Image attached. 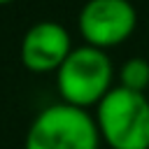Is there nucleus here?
Wrapping results in <instances>:
<instances>
[{
  "instance_id": "obj_1",
  "label": "nucleus",
  "mask_w": 149,
  "mask_h": 149,
  "mask_svg": "<svg viewBox=\"0 0 149 149\" xmlns=\"http://www.w3.org/2000/svg\"><path fill=\"white\" fill-rule=\"evenodd\" d=\"M100 142L95 116L88 109L54 102L30 121L23 149H98Z\"/></svg>"
},
{
  "instance_id": "obj_2",
  "label": "nucleus",
  "mask_w": 149,
  "mask_h": 149,
  "mask_svg": "<svg viewBox=\"0 0 149 149\" xmlns=\"http://www.w3.org/2000/svg\"><path fill=\"white\" fill-rule=\"evenodd\" d=\"M95 123L109 149H149V100L144 93L116 84L98 102Z\"/></svg>"
},
{
  "instance_id": "obj_3",
  "label": "nucleus",
  "mask_w": 149,
  "mask_h": 149,
  "mask_svg": "<svg viewBox=\"0 0 149 149\" xmlns=\"http://www.w3.org/2000/svg\"><path fill=\"white\" fill-rule=\"evenodd\" d=\"M114 65L102 49L95 47H74L63 65L56 70V91L61 102L88 109L114 88Z\"/></svg>"
},
{
  "instance_id": "obj_4",
  "label": "nucleus",
  "mask_w": 149,
  "mask_h": 149,
  "mask_svg": "<svg viewBox=\"0 0 149 149\" xmlns=\"http://www.w3.org/2000/svg\"><path fill=\"white\" fill-rule=\"evenodd\" d=\"M77 26L88 47L105 51L133 35L137 12L130 0H86L77 16Z\"/></svg>"
},
{
  "instance_id": "obj_5",
  "label": "nucleus",
  "mask_w": 149,
  "mask_h": 149,
  "mask_svg": "<svg viewBox=\"0 0 149 149\" xmlns=\"http://www.w3.org/2000/svg\"><path fill=\"white\" fill-rule=\"evenodd\" d=\"M72 49L74 47L65 26H61L58 21H40L23 33L19 58L23 68L30 72L56 74V70L63 65V61L70 56Z\"/></svg>"
},
{
  "instance_id": "obj_6",
  "label": "nucleus",
  "mask_w": 149,
  "mask_h": 149,
  "mask_svg": "<svg viewBox=\"0 0 149 149\" xmlns=\"http://www.w3.org/2000/svg\"><path fill=\"white\" fill-rule=\"evenodd\" d=\"M119 86H123L128 91L144 93L149 88V61L140 58V56L128 58L119 70Z\"/></svg>"
},
{
  "instance_id": "obj_7",
  "label": "nucleus",
  "mask_w": 149,
  "mask_h": 149,
  "mask_svg": "<svg viewBox=\"0 0 149 149\" xmlns=\"http://www.w3.org/2000/svg\"><path fill=\"white\" fill-rule=\"evenodd\" d=\"M9 2H14V0H0V5H9Z\"/></svg>"
}]
</instances>
